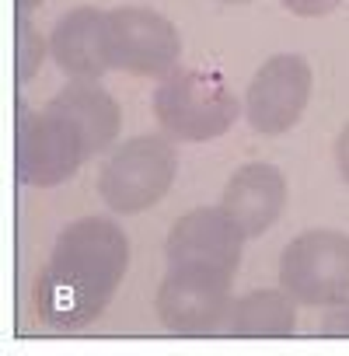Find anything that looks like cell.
<instances>
[{
	"mask_svg": "<svg viewBox=\"0 0 349 356\" xmlns=\"http://www.w3.org/2000/svg\"><path fill=\"white\" fill-rule=\"evenodd\" d=\"M129 269L126 231L108 217H81L67 224L35 280V314L56 332L91 325L115 297Z\"/></svg>",
	"mask_w": 349,
	"mask_h": 356,
	"instance_id": "obj_1",
	"label": "cell"
},
{
	"mask_svg": "<svg viewBox=\"0 0 349 356\" xmlns=\"http://www.w3.org/2000/svg\"><path fill=\"white\" fill-rule=\"evenodd\" d=\"M150 105L161 133H168L174 143L217 140L241 115L234 88L217 70L203 67H174L171 74H164L154 88Z\"/></svg>",
	"mask_w": 349,
	"mask_h": 356,
	"instance_id": "obj_2",
	"label": "cell"
},
{
	"mask_svg": "<svg viewBox=\"0 0 349 356\" xmlns=\"http://www.w3.org/2000/svg\"><path fill=\"white\" fill-rule=\"evenodd\" d=\"M179 175V150L168 133H143L108 150L98 168V196L112 213H143L161 203Z\"/></svg>",
	"mask_w": 349,
	"mask_h": 356,
	"instance_id": "obj_3",
	"label": "cell"
},
{
	"mask_svg": "<svg viewBox=\"0 0 349 356\" xmlns=\"http://www.w3.org/2000/svg\"><path fill=\"white\" fill-rule=\"evenodd\" d=\"M279 286L304 307L349 300V234L304 231L279 255Z\"/></svg>",
	"mask_w": 349,
	"mask_h": 356,
	"instance_id": "obj_4",
	"label": "cell"
},
{
	"mask_svg": "<svg viewBox=\"0 0 349 356\" xmlns=\"http://www.w3.org/2000/svg\"><path fill=\"white\" fill-rule=\"evenodd\" d=\"M231 276L206 273V269H186V266H168L154 307L157 321L171 335L186 339H206L227 328L231 318Z\"/></svg>",
	"mask_w": 349,
	"mask_h": 356,
	"instance_id": "obj_5",
	"label": "cell"
},
{
	"mask_svg": "<svg viewBox=\"0 0 349 356\" xmlns=\"http://www.w3.org/2000/svg\"><path fill=\"white\" fill-rule=\"evenodd\" d=\"M105 60L108 70L161 81L182 60V35L150 8H115L105 11Z\"/></svg>",
	"mask_w": 349,
	"mask_h": 356,
	"instance_id": "obj_6",
	"label": "cell"
},
{
	"mask_svg": "<svg viewBox=\"0 0 349 356\" xmlns=\"http://www.w3.org/2000/svg\"><path fill=\"white\" fill-rule=\"evenodd\" d=\"M84 161H88V150L70 119H63L49 105L42 112L22 108L18 115V182L35 186V189H53V186H63L67 178H74Z\"/></svg>",
	"mask_w": 349,
	"mask_h": 356,
	"instance_id": "obj_7",
	"label": "cell"
},
{
	"mask_svg": "<svg viewBox=\"0 0 349 356\" xmlns=\"http://www.w3.org/2000/svg\"><path fill=\"white\" fill-rule=\"evenodd\" d=\"M311 102V67L297 53L269 56L248 91H245V119L262 136H279L293 129Z\"/></svg>",
	"mask_w": 349,
	"mask_h": 356,
	"instance_id": "obj_8",
	"label": "cell"
},
{
	"mask_svg": "<svg viewBox=\"0 0 349 356\" xmlns=\"http://www.w3.org/2000/svg\"><path fill=\"white\" fill-rule=\"evenodd\" d=\"M245 241L248 238L220 207H200L174 220L164 241V259L168 266L206 269L234 280L245 259Z\"/></svg>",
	"mask_w": 349,
	"mask_h": 356,
	"instance_id": "obj_9",
	"label": "cell"
},
{
	"mask_svg": "<svg viewBox=\"0 0 349 356\" xmlns=\"http://www.w3.org/2000/svg\"><path fill=\"white\" fill-rule=\"evenodd\" d=\"M286 207V178L276 164L252 161L231 175V182L224 186L220 210L234 220V227L245 238L266 234Z\"/></svg>",
	"mask_w": 349,
	"mask_h": 356,
	"instance_id": "obj_10",
	"label": "cell"
},
{
	"mask_svg": "<svg viewBox=\"0 0 349 356\" xmlns=\"http://www.w3.org/2000/svg\"><path fill=\"white\" fill-rule=\"evenodd\" d=\"M49 108L77 126L84 150H88V161L115 147V136L122 129V108L98 84V77H70L67 88L53 95Z\"/></svg>",
	"mask_w": 349,
	"mask_h": 356,
	"instance_id": "obj_11",
	"label": "cell"
},
{
	"mask_svg": "<svg viewBox=\"0 0 349 356\" xmlns=\"http://www.w3.org/2000/svg\"><path fill=\"white\" fill-rule=\"evenodd\" d=\"M49 53L67 77H102L108 70L105 11H98V8L67 11L49 35Z\"/></svg>",
	"mask_w": 349,
	"mask_h": 356,
	"instance_id": "obj_12",
	"label": "cell"
},
{
	"mask_svg": "<svg viewBox=\"0 0 349 356\" xmlns=\"http://www.w3.org/2000/svg\"><path fill=\"white\" fill-rule=\"evenodd\" d=\"M231 339H290L297 332V300L279 290H252L231 304L224 328Z\"/></svg>",
	"mask_w": 349,
	"mask_h": 356,
	"instance_id": "obj_13",
	"label": "cell"
},
{
	"mask_svg": "<svg viewBox=\"0 0 349 356\" xmlns=\"http://www.w3.org/2000/svg\"><path fill=\"white\" fill-rule=\"evenodd\" d=\"M49 53V39L29 22V15H18V81H32Z\"/></svg>",
	"mask_w": 349,
	"mask_h": 356,
	"instance_id": "obj_14",
	"label": "cell"
},
{
	"mask_svg": "<svg viewBox=\"0 0 349 356\" xmlns=\"http://www.w3.org/2000/svg\"><path fill=\"white\" fill-rule=\"evenodd\" d=\"M318 332L328 335V339H349V300H339V304L325 307V318H321Z\"/></svg>",
	"mask_w": 349,
	"mask_h": 356,
	"instance_id": "obj_15",
	"label": "cell"
},
{
	"mask_svg": "<svg viewBox=\"0 0 349 356\" xmlns=\"http://www.w3.org/2000/svg\"><path fill=\"white\" fill-rule=\"evenodd\" d=\"M279 4L297 18H325V15L339 11L346 0H279Z\"/></svg>",
	"mask_w": 349,
	"mask_h": 356,
	"instance_id": "obj_16",
	"label": "cell"
},
{
	"mask_svg": "<svg viewBox=\"0 0 349 356\" xmlns=\"http://www.w3.org/2000/svg\"><path fill=\"white\" fill-rule=\"evenodd\" d=\"M335 168H339V175H342V182L349 186V122H346V129H342L339 140H335Z\"/></svg>",
	"mask_w": 349,
	"mask_h": 356,
	"instance_id": "obj_17",
	"label": "cell"
},
{
	"mask_svg": "<svg viewBox=\"0 0 349 356\" xmlns=\"http://www.w3.org/2000/svg\"><path fill=\"white\" fill-rule=\"evenodd\" d=\"M39 4H42V0H18V15H32Z\"/></svg>",
	"mask_w": 349,
	"mask_h": 356,
	"instance_id": "obj_18",
	"label": "cell"
},
{
	"mask_svg": "<svg viewBox=\"0 0 349 356\" xmlns=\"http://www.w3.org/2000/svg\"><path fill=\"white\" fill-rule=\"evenodd\" d=\"M217 4H252V0H217Z\"/></svg>",
	"mask_w": 349,
	"mask_h": 356,
	"instance_id": "obj_19",
	"label": "cell"
}]
</instances>
